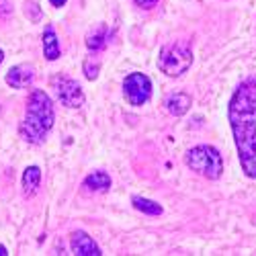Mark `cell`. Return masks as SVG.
Here are the masks:
<instances>
[{"label":"cell","instance_id":"e0dca14e","mask_svg":"<svg viewBox=\"0 0 256 256\" xmlns=\"http://www.w3.org/2000/svg\"><path fill=\"white\" fill-rule=\"evenodd\" d=\"M50 2H52L56 8H60V6H64V4H66V0H50Z\"/></svg>","mask_w":256,"mask_h":256},{"label":"cell","instance_id":"6da1fadb","mask_svg":"<svg viewBox=\"0 0 256 256\" xmlns=\"http://www.w3.org/2000/svg\"><path fill=\"white\" fill-rule=\"evenodd\" d=\"M230 125L244 172L256 178V78L242 82L230 100Z\"/></svg>","mask_w":256,"mask_h":256},{"label":"cell","instance_id":"277c9868","mask_svg":"<svg viewBox=\"0 0 256 256\" xmlns=\"http://www.w3.org/2000/svg\"><path fill=\"white\" fill-rule=\"evenodd\" d=\"M190 64H193V52H190L188 44H182V41H174V44L164 46L158 56V68L166 76H172V78L184 74L190 68Z\"/></svg>","mask_w":256,"mask_h":256},{"label":"cell","instance_id":"30bf717a","mask_svg":"<svg viewBox=\"0 0 256 256\" xmlns=\"http://www.w3.org/2000/svg\"><path fill=\"white\" fill-rule=\"evenodd\" d=\"M60 54H62V52H60L58 35H56V31H54V27L48 25L46 31H44V56H46V60L54 62V60L60 58Z\"/></svg>","mask_w":256,"mask_h":256},{"label":"cell","instance_id":"8fae6325","mask_svg":"<svg viewBox=\"0 0 256 256\" xmlns=\"http://www.w3.org/2000/svg\"><path fill=\"white\" fill-rule=\"evenodd\" d=\"M109 186H111V176L102 172V170H96V172L84 178V188L88 190H109Z\"/></svg>","mask_w":256,"mask_h":256},{"label":"cell","instance_id":"ba28073f","mask_svg":"<svg viewBox=\"0 0 256 256\" xmlns=\"http://www.w3.org/2000/svg\"><path fill=\"white\" fill-rule=\"evenodd\" d=\"M35 78V70L29 64H20V66H12L6 72V84L10 88H27Z\"/></svg>","mask_w":256,"mask_h":256},{"label":"cell","instance_id":"ffe728a7","mask_svg":"<svg viewBox=\"0 0 256 256\" xmlns=\"http://www.w3.org/2000/svg\"><path fill=\"white\" fill-rule=\"evenodd\" d=\"M254 224H256V218H254Z\"/></svg>","mask_w":256,"mask_h":256},{"label":"cell","instance_id":"9c48e42d","mask_svg":"<svg viewBox=\"0 0 256 256\" xmlns=\"http://www.w3.org/2000/svg\"><path fill=\"white\" fill-rule=\"evenodd\" d=\"M164 104H166V111L170 115L180 117V115H184L190 109V96L184 94V92H176V94H170Z\"/></svg>","mask_w":256,"mask_h":256},{"label":"cell","instance_id":"52a82bcc","mask_svg":"<svg viewBox=\"0 0 256 256\" xmlns=\"http://www.w3.org/2000/svg\"><path fill=\"white\" fill-rule=\"evenodd\" d=\"M70 246H72V252L76 256H100V248L98 244L84 232H74L72 238H70Z\"/></svg>","mask_w":256,"mask_h":256},{"label":"cell","instance_id":"4fadbf2b","mask_svg":"<svg viewBox=\"0 0 256 256\" xmlns=\"http://www.w3.org/2000/svg\"><path fill=\"white\" fill-rule=\"evenodd\" d=\"M134 207L142 213H146V216H162V207L156 203V201H150V199H144V197H134L132 199Z\"/></svg>","mask_w":256,"mask_h":256},{"label":"cell","instance_id":"5bb4252c","mask_svg":"<svg viewBox=\"0 0 256 256\" xmlns=\"http://www.w3.org/2000/svg\"><path fill=\"white\" fill-rule=\"evenodd\" d=\"M104 46H106V29H104V27H98L94 33L88 35L86 48H88L90 52H98V50H102Z\"/></svg>","mask_w":256,"mask_h":256},{"label":"cell","instance_id":"8992f818","mask_svg":"<svg viewBox=\"0 0 256 256\" xmlns=\"http://www.w3.org/2000/svg\"><path fill=\"white\" fill-rule=\"evenodd\" d=\"M54 88L58 94V100L68 106V109H78L84 104V92L80 88V84L68 76H58L54 80Z\"/></svg>","mask_w":256,"mask_h":256},{"label":"cell","instance_id":"ac0fdd59","mask_svg":"<svg viewBox=\"0 0 256 256\" xmlns=\"http://www.w3.org/2000/svg\"><path fill=\"white\" fill-rule=\"evenodd\" d=\"M6 254H8L6 248H4V246H0V256H6Z\"/></svg>","mask_w":256,"mask_h":256},{"label":"cell","instance_id":"7a4b0ae2","mask_svg":"<svg viewBox=\"0 0 256 256\" xmlns=\"http://www.w3.org/2000/svg\"><path fill=\"white\" fill-rule=\"evenodd\" d=\"M54 119H56V113H54L52 98L44 90H33L27 100V115L18 127L20 138L33 146L44 144L46 136L54 127Z\"/></svg>","mask_w":256,"mask_h":256},{"label":"cell","instance_id":"9a60e30c","mask_svg":"<svg viewBox=\"0 0 256 256\" xmlns=\"http://www.w3.org/2000/svg\"><path fill=\"white\" fill-rule=\"evenodd\" d=\"M98 70H100V68H98V64H94V62H90V60L84 62V74H86L88 80H96Z\"/></svg>","mask_w":256,"mask_h":256},{"label":"cell","instance_id":"3957f363","mask_svg":"<svg viewBox=\"0 0 256 256\" xmlns=\"http://www.w3.org/2000/svg\"><path fill=\"white\" fill-rule=\"evenodd\" d=\"M184 162L190 170H195L197 174L209 178V180H218L224 172V160L220 152L211 146H195L190 148L184 156Z\"/></svg>","mask_w":256,"mask_h":256},{"label":"cell","instance_id":"5b68a950","mask_svg":"<svg viewBox=\"0 0 256 256\" xmlns=\"http://www.w3.org/2000/svg\"><path fill=\"white\" fill-rule=\"evenodd\" d=\"M123 94L130 104L142 106L152 96V80L142 72H134L123 80Z\"/></svg>","mask_w":256,"mask_h":256},{"label":"cell","instance_id":"d6986e66","mask_svg":"<svg viewBox=\"0 0 256 256\" xmlns=\"http://www.w3.org/2000/svg\"><path fill=\"white\" fill-rule=\"evenodd\" d=\"M2 62H4V52L0 50V64H2Z\"/></svg>","mask_w":256,"mask_h":256},{"label":"cell","instance_id":"7c38bea8","mask_svg":"<svg viewBox=\"0 0 256 256\" xmlns=\"http://www.w3.org/2000/svg\"><path fill=\"white\" fill-rule=\"evenodd\" d=\"M41 182V170L39 166H29L25 168V172H23V193L25 195H33L37 186Z\"/></svg>","mask_w":256,"mask_h":256},{"label":"cell","instance_id":"2e32d148","mask_svg":"<svg viewBox=\"0 0 256 256\" xmlns=\"http://www.w3.org/2000/svg\"><path fill=\"white\" fill-rule=\"evenodd\" d=\"M134 2H136L140 8H146V10H148V8H154V6L158 4V0H134Z\"/></svg>","mask_w":256,"mask_h":256}]
</instances>
